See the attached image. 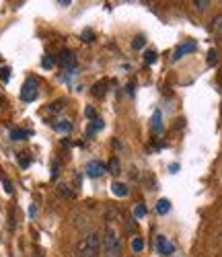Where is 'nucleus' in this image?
<instances>
[{
  "label": "nucleus",
  "instance_id": "obj_9",
  "mask_svg": "<svg viewBox=\"0 0 222 257\" xmlns=\"http://www.w3.org/2000/svg\"><path fill=\"white\" fill-rule=\"evenodd\" d=\"M107 169H109V173L113 175V177H118V175L122 173V162H120V159H118V157L109 159V165H107Z\"/></svg>",
  "mask_w": 222,
  "mask_h": 257
},
{
  "label": "nucleus",
  "instance_id": "obj_8",
  "mask_svg": "<svg viewBox=\"0 0 222 257\" xmlns=\"http://www.w3.org/2000/svg\"><path fill=\"white\" fill-rule=\"evenodd\" d=\"M111 192L118 195V197H126L127 193H130V190H127V185L126 183H120V181H115L113 185H111Z\"/></svg>",
  "mask_w": 222,
  "mask_h": 257
},
{
  "label": "nucleus",
  "instance_id": "obj_22",
  "mask_svg": "<svg viewBox=\"0 0 222 257\" xmlns=\"http://www.w3.org/2000/svg\"><path fill=\"white\" fill-rule=\"evenodd\" d=\"M54 64H56V60H54L52 56H45L43 60H41V66H43V68H54Z\"/></svg>",
  "mask_w": 222,
  "mask_h": 257
},
{
  "label": "nucleus",
  "instance_id": "obj_3",
  "mask_svg": "<svg viewBox=\"0 0 222 257\" xmlns=\"http://www.w3.org/2000/svg\"><path fill=\"white\" fill-rule=\"evenodd\" d=\"M37 95H39V85H37V80H35V78H29L27 83L23 85V89H21V99L27 101V103H31V101L37 99Z\"/></svg>",
  "mask_w": 222,
  "mask_h": 257
},
{
  "label": "nucleus",
  "instance_id": "obj_13",
  "mask_svg": "<svg viewBox=\"0 0 222 257\" xmlns=\"http://www.w3.org/2000/svg\"><path fill=\"white\" fill-rule=\"evenodd\" d=\"M212 31L218 35V37H222V15H216L212 19Z\"/></svg>",
  "mask_w": 222,
  "mask_h": 257
},
{
  "label": "nucleus",
  "instance_id": "obj_25",
  "mask_svg": "<svg viewBox=\"0 0 222 257\" xmlns=\"http://www.w3.org/2000/svg\"><path fill=\"white\" fill-rule=\"evenodd\" d=\"M8 78H10V70L8 68H0V80H2V83H8Z\"/></svg>",
  "mask_w": 222,
  "mask_h": 257
},
{
  "label": "nucleus",
  "instance_id": "obj_24",
  "mask_svg": "<svg viewBox=\"0 0 222 257\" xmlns=\"http://www.w3.org/2000/svg\"><path fill=\"white\" fill-rule=\"evenodd\" d=\"M193 6H195L197 10H206V8L210 6V2H208V0H195Z\"/></svg>",
  "mask_w": 222,
  "mask_h": 257
},
{
  "label": "nucleus",
  "instance_id": "obj_16",
  "mask_svg": "<svg viewBox=\"0 0 222 257\" xmlns=\"http://www.w3.org/2000/svg\"><path fill=\"white\" fill-rule=\"evenodd\" d=\"M142 249H144V239H142V237H136V239L132 241V251L140 253Z\"/></svg>",
  "mask_w": 222,
  "mask_h": 257
},
{
  "label": "nucleus",
  "instance_id": "obj_10",
  "mask_svg": "<svg viewBox=\"0 0 222 257\" xmlns=\"http://www.w3.org/2000/svg\"><path fill=\"white\" fill-rule=\"evenodd\" d=\"M54 130H56V132H62V134H68L70 130H72V122H68V120H60L58 124H54Z\"/></svg>",
  "mask_w": 222,
  "mask_h": 257
},
{
  "label": "nucleus",
  "instance_id": "obj_11",
  "mask_svg": "<svg viewBox=\"0 0 222 257\" xmlns=\"http://www.w3.org/2000/svg\"><path fill=\"white\" fill-rule=\"evenodd\" d=\"M153 132L155 134L162 132V113L160 111H155V115H153Z\"/></svg>",
  "mask_w": 222,
  "mask_h": 257
},
{
  "label": "nucleus",
  "instance_id": "obj_6",
  "mask_svg": "<svg viewBox=\"0 0 222 257\" xmlns=\"http://www.w3.org/2000/svg\"><path fill=\"white\" fill-rule=\"evenodd\" d=\"M157 251H159L160 255H171V253L175 251V245H173L165 235H159V237H157Z\"/></svg>",
  "mask_w": 222,
  "mask_h": 257
},
{
  "label": "nucleus",
  "instance_id": "obj_21",
  "mask_svg": "<svg viewBox=\"0 0 222 257\" xmlns=\"http://www.w3.org/2000/svg\"><path fill=\"white\" fill-rule=\"evenodd\" d=\"M58 192H60L64 197H74V192L68 190V185H60V188H58Z\"/></svg>",
  "mask_w": 222,
  "mask_h": 257
},
{
  "label": "nucleus",
  "instance_id": "obj_28",
  "mask_svg": "<svg viewBox=\"0 0 222 257\" xmlns=\"http://www.w3.org/2000/svg\"><path fill=\"white\" fill-rule=\"evenodd\" d=\"M2 185H4V192H6V193H13V185L8 183V179H6V177H2Z\"/></svg>",
  "mask_w": 222,
  "mask_h": 257
},
{
  "label": "nucleus",
  "instance_id": "obj_14",
  "mask_svg": "<svg viewBox=\"0 0 222 257\" xmlns=\"http://www.w3.org/2000/svg\"><path fill=\"white\" fill-rule=\"evenodd\" d=\"M206 62H208V66H216V64H218V52H216V50H210Z\"/></svg>",
  "mask_w": 222,
  "mask_h": 257
},
{
  "label": "nucleus",
  "instance_id": "obj_30",
  "mask_svg": "<svg viewBox=\"0 0 222 257\" xmlns=\"http://www.w3.org/2000/svg\"><path fill=\"white\" fill-rule=\"evenodd\" d=\"M87 118H95V109H93V107H87Z\"/></svg>",
  "mask_w": 222,
  "mask_h": 257
},
{
  "label": "nucleus",
  "instance_id": "obj_17",
  "mask_svg": "<svg viewBox=\"0 0 222 257\" xmlns=\"http://www.w3.org/2000/svg\"><path fill=\"white\" fill-rule=\"evenodd\" d=\"M144 43H146V37H144V35H138V37H134V41H132V48L134 50H142Z\"/></svg>",
  "mask_w": 222,
  "mask_h": 257
},
{
  "label": "nucleus",
  "instance_id": "obj_20",
  "mask_svg": "<svg viewBox=\"0 0 222 257\" xmlns=\"http://www.w3.org/2000/svg\"><path fill=\"white\" fill-rule=\"evenodd\" d=\"M101 128H103V122H101V120H95V124H91V126H89V130H87V134L91 136L93 132H97V130H101Z\"/></svg>",
  "mask_w": 222,
  "mask_h": 257
},
{
  "label": "nucleus",
  "instance_id": "obj_5",
  "mask_svg": "<svg viewBox=\"0 0 222 257\" xmlns=\"http://www.w3.org/2000/svg\"><path fill=\"white\" fill-rule=\"evenodd\" d=\"M197 50V43L195 41H185V43H181L177 50L173 52V62H177V60H181V58L185 56V54H191V52H195Z\"/></svg>",
  "mask_w": 222,
  "mask_h": 257
},
{
  "label": "nucleus",
  "instance_id": "obj_15",
  "mask_svg": "<svg viewBox=\"0 0 222 257\" xmlns=\"http://www.w3.org/2000/svg\"><path fill=\"white\" fill-rule=\"evenodd\" d=\"M134 216H136V218H144V216H146V204H142V202L136 204V208H134Z\"/></svg>",
  "mask_w": 222,
  "mask_h": 257
},
{
  "label": "nucleus",
  "instance_id": "obj_1",
  "mask_svg": "<svg viewBox=\"0 0 222 257\" xmlns=\"http://www.w3.org/2000/svg\"><path fill=\"white\" fill-rule=\"evenodd\" d=\"M122 239L118 235V230H115L113 226H107V230H105V239H103V251L107 257H120L122 255Z\"/></svg>",
  "mask_w": 222,
  "mask_h": 257
},
{
  "label": "nucleus",
  "instance_id": "obj_26",
  "mask_svg": "<svg viewBox=\"0 0 222 257\" xmlns=\"http://www.w3.org/2000/svg\"><path fill=\"white\" fill-rule=\"evenodd\" d=\"M103 85L105 83H99V85H95V89H93V95H95V97H103Z\"/></svg>",
  "mask_w": 222,
  "mask_h": 257
},
{
  "label": "nucleus",
  "instance_id": "obj_19",
  "mask_svg": "<svg viewBox=\"0 0 222 257\" xmlns=\"http://www.w3.org/2000/svg\"><path fill=\"white\" fill-rule=\"evenodd\" d=\"M29 134L25 132V130H13L10 132V140H25Z\"/></svg>",
  "mask_w": 222,
  "mask_h": 257
},
{
  "label": "nucleus",
  "instance_id": "obj_7",
  "mask_svg": "<svg viewBox=\"0 0 222 257\" xmlns=\"http://www.w3.org/2000/svg\"><path fill=\"white\" fill-rule=\"evenodd\" d=\"M60 66L64 70H74L76 68V56L72 52H62L60 54Z\"/></svg>",
  "mask_w": 222,
  "mask_h": 257
},
{
  "label": "nucleus",
  "instance_id": "obj_27",
  "mask_svg": "<svg viewBox=\"0 0 222 257\" xmlns=\"http://www.w3.org/2000/svg\"><path fill=\"white\" fill-rule=\"evenodd\" d=\"M83 41H87V43L93 41V31H91V29H85V31H83Z\"/></svg>",
  "mask_w": 222,
  "mask_h": 257
},
{
  "label": "nucleus",
  "instance_id": "obj_12",
  "mask_svg": "<svg viewBox=\"0 0 222 257\" xmlns=\"http://www.w3.org/2000/svg\"><path fill=\"white\" fill-rule=\"evenodd\" d=\"M169 210H171V202L167 200V197H162V200H159L157 204V214H169Z\"/></svg>",
  "mask_w": 222,
  "mask_h": 257
},
{
  "label": "nucleus",
  "instance_id": "obj_2",
  "mask_svg": "<svg viewBox=\"0 0 222 257\" xmlns=\"http://www.w3.org/2000/svg\"><path fill=\"white\" fill-rule=\"evenodd\" d=\"M99 249H101V241H99V235H95V232L87 235L83 241L78 243V247H76L78 257H97Z\"/></svg>",
  "mask_w": 222,
  "mask_h": 257
},
{
  "label": "nucleus",
  "instance_id": "obj_4",
  "mask_svg": "<svg viewBox=\"0 0 222 257\" xmlns=\"http://www.w3.org/2000/svg\"><path fill=\"white\" fill-rule=\"evenodd\" d=\"M105 171H107V167H105L101 161H91L89 165H87V175H89L91 179H99V177H103Z\"/></svg>",
  "mask_w": 222,
  "mask_h": 257
},
{
  "label": "nucleus",
  "instance_id": "obj_29",
  "mask_svg": "<svg viewBox=\"0 0 222 257\" xmlns=\"http://www.w3.org/2000/svg\"><path fill=\"white\" fill-rule=\"evenodd\" d=\"M19 162H21V167H29V159L27 157H21Z\"/></svg>",
  "mask_w": 222,
  "mask_h": 257
},
{
  "label": "nucleus",
  "instance_id": "obj_18",
  "mask_svg": "<svg viewBox=\"0 0 222 257\" xmlns=\"http://www.w3.org/2000/svg\"><path fill=\"white\" fill-rule=\"evenodd\" d=\"M64 107H66V101H64V99H60V101H54V103L50 105V111L58 113V111H62Z\"/></svg>",
  "mask_w": 222,
  "mask_h": 257
},
{
  "label": "nucleus",
  "instance_id": "obj_23",
  "mask_svg": "<svg viewBox=\"0 0 222 257\" xmlns=\"http://www.w3.org/2000/svg\"><path fill=\"white\" fill-rule=\"evenodd\" d=\"M144 60H146V64H155V60H157V54H155L153 50H148V52L144 54Z\"/></svg>",
  "mask_w": 222,
  "mask_h": 257
}]
</instances>
